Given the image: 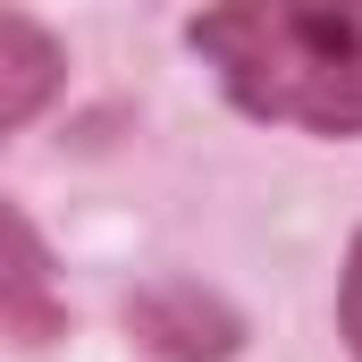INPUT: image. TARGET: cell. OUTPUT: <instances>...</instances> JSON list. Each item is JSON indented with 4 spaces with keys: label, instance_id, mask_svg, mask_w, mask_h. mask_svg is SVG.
Returning <instances> with one entry per match:
<instances>
[{
    "label": "cell",
    "instance_id": "1",
    "mask_svg": "<svg viewBox=\"0 0 362 362\" xmlns=\"http://www.w3.org/2000/svg\"><path fill=\"white\" fill-rule=\"evenodd\" d=\"M185 42L236 110L303 135H362V0H219Z\"/></svg>",
    "mask_w": 362,
    "mask_h": 362
},
{
    "label": "cell",
    "instance_id": "2",
    "mask_svg": "<svg viewBox=\"0 0 362 362\" xmlns=\"http://www.w3.org/2000/svg\"><path fill=\"white\" fill-rule=\"evenodd\" d=\"M59 329H68V303H59L51 245L34 236V219H25L17 202H0V337L51 346Z\"/></svg>",
    "mask_w": 362,
    "mask_h": 362
},
{
    "label": "cell",
    "instance_id": "3",
    "mask_svg": "<svg viewBox=\"0 0 362 362\" xmlns=\"http://www.w3.org/2000/svg\"><path fill=\"white\" fill-rule=\"evenodd\" d=\"M59 76H68L59 42H51L34 17L0 8V135H17L25 118H42V110L59 101Z\"/></svg>",
    "mask_w": 362,
    "mask_h": 362
},
{
    "label": "cell",
    "instance_id": "4",
    "mask_svg": "<svg viewBox=\"0 0 362 362\" xmlns=\"http://www.w3.org/2000/svg\"><path fill=\"white\" fill-rule=\"evenodd\" d=\"M346 337H354V362H362V236H354V262H346Z\"/></svg>",
    "mask_w": 362,
    "mask_h": 362
}]
</instances>
